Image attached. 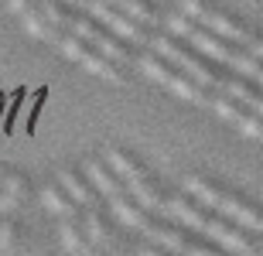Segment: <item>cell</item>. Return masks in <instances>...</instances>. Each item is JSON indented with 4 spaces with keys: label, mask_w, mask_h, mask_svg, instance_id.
<instances>
[{
    "label": "cell",
    "mask_w": 263,
    "mask_h": 256,
    "mask_svg": "<svg viewBox=\"0 0 263 256\" xmlns=\"http://www.w3.org/2000/svg\"><path fill=\"white\" fill-rule=\"evenodd\" d=\"M212 92L233 96L236 103H243V106H250L253 113H260V109H263V99H260V82L246 79V75H236V72H219V69H215Z\"/></svg>",
    "instance_id": "7c38bea8"
},
{
    "label": "cell",
    "mask_w": 263,
    "mask_h": 256,
    "mask_svg": "<svg viewBox=\"0 0 263 256\" xmlns=\"http://www.w3.org/2000/svg\"><path fill=\"white\" fill-rule=\"evenodd\" d=\"M181 14H185L188 21H195L198 28L212 31V34L233 41V45H239V48H246L250 55L260 58V41H256L253 34L239 24V21H233L229 14H222L219 7H212L209 0H181Z\"/></svg>",
    "instance_id": "5b68a950"
},
{
    "label": "cell",
    "mask_w": 263,
    "mask_h": 256,
    "mask_svg": "<svg viewBox=\"0 0 263 256\" xmlns=\"http://www.w3.org/2000/svg\"><path fill=\"white\" fill-rule=\"evenodd\" d=\"M134 65L140 72H144L147 79H154L157 86H164L167 92H175V96H181L185 103H195V106H209V99H212V92L205 86H198L192 75H185V72H178L175 65H167L161 55H154V51H147V55H137Z\"/></svg>",
    "instance_id": "8992f818"
},
{
    "label": "cell",
    "mask_w": 263,
    "mask_h": 256,
    "mask_svg": "<svg viewBox=\"0 0 263 256\" xmlns=\"http://www.w3.org/2000/svg\"><path fill=\"white\" fill-rule=\"evenodd\" d=\"M41 205H45V212L55 215V219L79 215V205L65 195V188H62V185H45V188H41Z\"/></svg>",
    "instance_id": "ac0fdd59"
},
{
    "label": "cell",
    "mask_w": 263,
    "mask_h": 256,
    "mask_svg": "<svg viewBox=\"0 0 263 256\" xmlns=\"http://www.w3.org/2000/svg\"><path fill=\"white\" fill-rule=\"evenodd\" d=\"M65 4H68V7H76V0H65Z\"/></svg>",
    "instance_id": "cb8c5ba5"
},
{
    "label": "cell",
    "mask_w": 263,
    "mask_h": 256,
    "mask_svg": "<svg viewBox=\"0 0 263 256\" xmlns=\"http://www.w3.org/2000/svg\"><path fill=\"white\" fill-rule=\"evenodd\" d=\"M103 161H106V168L120 178V185L127 188V195L134 198L137 205L144 208V212H151V215H161L164 191L154 185V178L147 174V171L140 168L134 157H127V154H123V150H117V147H106V150H103Z\"/></svg>",
    "instance_id": "277c9868"
},
{
    "label": "cell",
    "mask_w": 263,
    "mask_h": 256,
    "mask_svg": "<svg viewBox=\"0 0 263 256\" xmlns=\"http://www.w3.org/2000/svg\"><path fill=\"white\" fill-rule=\"evenodd\" d=\"M59 246L65 249V253H89V249H92L86 232H82V219L79 215L59 219Z\"/></svg>",
    "instance_id": "e0dca14e"
},
{
    "label": "cell",
    "mask_w": 263,
    "mask_h": 256,
    "mask_svg": "<svg viewBox=\"0 0 263 256\" xmlns=\"http://www.w3.org/2000/svg\"><path fill=\"white\" fill-rule=\"evenodd\" d=\"M17 17H21V24H24V31H28L31 38H38V41H51V45H55V38L65 31V28H59V24H51V21L45 17V14H41L34 4H28V7L21 10Z\"/></svg>",
    "instance_id": "2e32d148"
},
{
    "label": "cell",
    "mask_w": 263,
    "mask_h": 256,
    "mask_svg": "<svg viewBox=\"0 0 263 256\" xmlns=\"http://www.w3.org/2000/svg\"><path fill=\"white\" fill-rule=\"evenodd\" d=\"M76 10H82V14H89L92 21H99V24H103L109 34H117L120 41H130V45H144L147 41L140 24L130 21L123 10H117L113 4H106V0H76Z\"/></svg>",
    "instance_id": "30bf717a"
},
{
    "label": "cell",
    "mask_w": 263,
    "mask_h": 256,
    "mask_svg": "<svg viewBox=\"0 0 263 256\" xmlns=\"http://www.w3.org/2000/svg\"><path fill=\"white\" fill-rule=\"evenodd\" d=\"M209 106L219 113V116L226 120V123H233L243 137L250 140H260L263 137V123H260V113H253L250 106H243V103H236L233 96H222V92H212V99H209Z\"/></svg>",
    "instance_id": "8fae6325"
},
{
    "label": "cell",
    "mask_w": 263,
    "mask_h": 256,
    "mask_svg": "<svg viewBox=\"0 0 263 256\" xmlns=\"http://www.w3.org/2000/svg\"><path fill=\"white\" fill-rule=\"evenodd\" d=\"M79 219H82V232H86L92 249L113 246V215H109V208H103V205L79 208Z\"/></svg>",
    "instance_id": "4fadbf2b"
},
{
    "label": "cell",
    "mask_w": 263,
    "mask_h": 256,
    "mask_svg": "<svg viewBox=\"0 0 263 256\" xmlns=\"http://www.w3.org/2000/svg\"><path fill=\"white\" fill-rule=\"evenodd\" d=\"M65 31H72L76 38H82L89 45V48H96L99 55H106L109 62H117V65H130L134 62V55H130L127 48H123V41L117 38V34H109L99 21H92L86 14H68V21H65Z\"/></svg>",
    "instance_id": "ba28073f"
},
{
    "label": "cell",
    "mask_w": 263,
    "mask_h": 256,
    "mask_svg": "<svg viewBox=\"0 0 263 256\" xmlns=\"http://www.w3.org/2000/svg\"><path fill=\"white\" fill-rule=\"evenodd\" d=\"M181 188H185V195H188V198H195L198 205L212 208L215 215L229 219V222H236V226L250 229V232H260V229H263V215H260V208L250 205L246 198L233 195V191H226V188L212 185V181H205V178H198V174L181 178Z\"/></svg>",
    "instance_id": "3957f363"
},
{
    "label": "cell",
    "mask_w": 263,
    "mask_h": 256,
    "mask_svg": "<svg viewBox=\"0 0 263 256\" xmlns=\"http://www.w3.org/2000/svg\"><path fill=\"white\" fill-rule=\"evenodd\" d=\"M55 45L62 48V55L72 62H79L86 72H92V75H99V79H106V82H123V65H117V62H109L106 55H99L96 48H89L82 38H76L72 31H62L59 38H55Z\"/></svg>",
    "instance_id": "9c48e42d"
},
{
    "label": "cell",
    "mask_w": 263,
    "mask_h": 256,
    "mask_svg": "<svg viewBox=\"0 0 263 256\" xmlns=\"http://www.w3.org/2000/svg\"><path fill=\"white\" fill-rule=\"evenodd\" d=\"M0 191H7V195H14L17 202H24V198H28V181L14 168H0Z\"/></svg>",
    "instance_id": "ffe728a7"
},
{
    "label": "cell",
    "mask_w": 263,
    "mask_h": 256,
    "mask_svg": "<svg viewBox=\"0 0 263 256\" xmlns=\"http://www.w3.org/2000/svg\"><path fill=\"white\" fill-rule=\"evenodd\" d=\"M59 185L65 188V195L76 202L79 208H89V205H103V198L96 195V188L89 185V178L86 174H79V171H72V168H65L59 174Z\"/></svg>",
    "instance_id": "9a60e30c"
},
{
    "label": "cell",
    "mask_w": 263,
    "mask_h": 256,
    "mask_svg": "<svg viewBox=\"0 0 263 256\" xmlns=\"http://www.w3.org/2000/svg\"><path fill=\"white\" fill-rule=\"evenodd\" d=\"M161 215L178 222V226H185L188 232H198V236L212 239L219 249H229V253H243V256H253L260 253V243L253 239V232L243 226H236L229 219L215 215L212 208L198 205L195 198L188 195H171L161 202Z\"/></svg>",
    "instance_id": "6da1fadb"
},
{
    "label": "cell",
    "mask_w": 263,
    "mask_h": 256,
    "mask_svg": "<svg viewBox=\"0 0 263 256\" xmlns=\"http://www.w3.org/2000/svg\"><path fill=\"white\" fill-rule=\"evenodd\" d=\"M7 7H10V14H21V10L28 7V0H7Z\"/></svg>",
    "instance_id": "603a6c76"
},
{
    "label": "cell",
    "mask_w": 263,
    "mask_h": 256,
    "mask_svg": "<svg viewBox=\"0 0 263 256\" xmlns=\"http://www.w3.org/2000/svg\"><path fill=\"white\" fill-rule=\"evenodd\" d=\"M167 31H171L178 41H185L188 48H195L198 55H205L209 62H215V65H222V69L236 72V75H246V79H253V82L263 79V69H260V58H256V55H250L246 48L219 38L212 31L198 28L195 21H188L181 10H178V14H167Z\"/></svg>",
    "instance_id": "7a4b0ae2"
},
{
    "label": "cell",
    "mask_w": 263,
    "mask_h": 256,
    "mask_svg": "<svg viewBox=\"0 0 263 256\" xmlns=\"http://www.w3.org/2000/svg\"><path fill=\"white\" fill-rule=\"evenodd\" d=\"M14 249V222L10 215H0V253H10Z\"/></svg>",
    "instance_id": "44dd1931"
},
{
    "label": "cell",
    "mask_w": 263,
    "mask_h": 256,
    "mask_svg": "<svg viewBox=\"0 0 263 256\" xmlns=\"http://www.w3.org/2000/svg\"><path fill=\"white\" fill-rule=\"evenodd\" d=\"M21 208V202L14 195H7V191H0V215H14Z\"/></svg>",
    "instance_id": "7402d4cb"
},
{
    "label": "cell",
    "mask_w": 263,
    "mask_h": 256,
    "mask_svg": "<svg viewBox=\"0 0 263 256\" xmlns=\"http://www.w3.org/2000/svg\"><path fill=\"white\" fill-rule=\"evenodd\" d=\"M109 208V215L117 219L120 226H127V229H137V232H147V226H151V212H144V208L137 205L134 198L127 195V188L123 191H117V195H109L103 198Z\"/></svg>",
    "instance_id": "5bb4252c"
},
{
    "label": "cell",
    "mask_w": 263,
    "mask_h": 256,
    "mask_svg": "<svg viewBox=\"0 0 263 256\" xmlns=\"http://www.w3.org/2000/svg\"><path fill=\"white\" fill-rule=\"evenodd\" d=\"M106 4H113L117 10H123L130 21H137V24H154L157 21L154 7H151L147 0H106Z\"/></svg>",
    "instance_id": "d6986e66"
},
{
    "label": "cell",
    "mask_w": 263,
    "mask_h": 256,
    "mask_svg": "<svg viewBox=\"0 0 263 256\" xmlns=\"http://www.w3.org/2000/svg\"><path fill=\"white\" fill-rule=\"evenodd\" d=\"M144 45H147L151 51H154V55H161V58H164L167 65H175L178 72H185V75H192V79H195L198 86H205L209 92H212L215 69L209 65V58H205V55H198L195 48H185V41L167 38V34H161V38H147Z\"/></svg>",
    "instance_id": "52a82bcc"
}]
</instances>
